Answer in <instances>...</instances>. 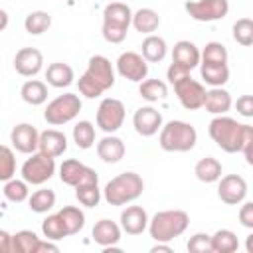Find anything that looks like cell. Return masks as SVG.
Segmentation results:
<instances>
[{
    "label": "cell",
    "mask_w": 253,
    "mask_h": 253,
    "mask_svg": "<svg viewBox=\"0 0 253 253\" xmlns=\"http://www.w3.org/2000/svg\"><path fill=\"white\" fill-rule=\"evenodd\" d=\"M208 132L211 136V140L223 150V152H241L243 146L253 140V126L251 125H241L231 117L225 115H217L215 119H211Z\"/></svg>",
    "instance_id": "obj_1"
},
{
    "label": "cell",
    "mask_w": 253,
    "mask_h": 253,
    "mask_svg": "<svg viewBox=\"0 0 253 253\" xmlns=\"http://www.w3.org/2000/svg\"><path fill=\"white\" fill-rule=\"evenodd\" d=\"M77 85H79V93L83 97H87V99L101 97L107 89H111L115 85V69H113L111 61L105 55H93L87 63L85 73L79 77Z\"/></svg>",
    "instance_id": "obj_2"
},
{
    "label": "cell",
    "mask_w": 253,
    "mask_h": 253,
    "mask_svg": "<svg viewBox=\"0 0 253 253\" xmlns=\"http://www.w3.org/2000/svg\"><path fill=\"white\" fill-rule=\"evenodd\" d=\"M144 192V182L136 172H123L111 178L103 188V198L109 206H125L140 198Z\"/></svg>",
    "instance_id": "obj_3"
},
{
    "label": "cell",
    "mask_w": 253,
    "mask_h": 253,
    "mask_svg": "<svg viewBox=\"0 0 253 253\" xmlns=\"http://www.w3.org/2000/svg\"><path fill=\"white\" fill-rule=\"evenodd\" d=\"M190 225V215L184 210H164L154 213L148 223V233L154 241L168 243L180 237Z\"/></svg>",
    "instance_id": "obj_4"
},
{
    "label": "cell",
    "mask_w": 253,
    "mask_h": 253,
    "mask_svg": "<svg viewBox=\"0 0 253 253\" xmlns=\"http://www.w3.org/2000/svg\"><path fill=\"white\" fill-rule=\"evenodd\" d=\"M132 16H134V12L125 2L115 0V2L107 4L103 10V28H101L105 42L121 43L126 38L128 26L132 24Z\"/></svg>",
    "instance_id": "obj_5"
},
{
    "label": "cell",
    "mask_w": 253,
    "mask_h": 253,
    "mask_svg": "<svg viewBox=\"0 0 253 253\" xmlns=\"http://www.w3.org/2000/svg\"><path fill=\"white\" fill-rule=\"evenodd\" d=\"M160 148L166 152H188L198 142V132L194 125L186 121H168L160 128L158 136Z\"/></svg>",
    "instance_id": "obj_6"
},
{
    "label": "cell",
    "mask_w": 253,
    "mask_h": 253,
    "mask_svg": "<svg viewBox=\"0 0 253 253\" xmlns=\"http://www.w3.org/2000/svg\"><path fill=\"white\" fill-rule=\"evenodd\" d=\"M81 107H83V103H81L79 95H75V93H63V95H57L53 101L47 103V107L43 111V119L51 126L67 125V123H71L79 115Z\"/></svg>",
    "instance_id": "obj_7"
},
{
    "label": "cell",
    "mask_w": 253,
    "mask_h": 253,
    "mask_svg": "<svg viewBox=\"0 0 253 253\" xmlns=\"http://www.w3.org/2000/svg\"><path fill=\"white\" fill-rule=\"evenodd\" d=\"M22 178L32 186L45 184L55 174V158L43 152H34L24 164H22Z\"/></svg>",
    "instance_id": "obj_8"
},
{
    "label": "cell",
    "mask_w": 253,
    "mask_h": 253,
    "mask_svg": "<svg viewBox=\"0 0 253 253\" xmlns=\"http://www.w3.org/2000/svg\"><path fill=\"white\" fill-rule=\"evenodd\" d=\"M125 115H126V111H125L123 101H119L115 97H107L97 107V126L103 132L113 134L123 126Z\"/></svg>",
    "instance_id": "obj_9"
},
{
    "label": "cell",
    "mask_w": 253,
    "mask_h": 253,
    "mask_svg": "<svg viewBox=\"0 0 253 253\" xmlns=\"http://www.w3.org/2000/svg\"><path fill=\"white\" fill-rule=\"evenodd\" d=\"M186 12L196 22H217L229 12L227 0H190L184 4Z\"/></svg>",
    "instance_id": "obj_10"
},
{
    "label": "cell",
    "mask_w": 253,
    "mask_h": 253,
    "mask_svg": "<svg viewBox=\"0 0 253 253\" xmlns=\"http://www.w3.org/2000/svg\"><path fill=\"white\" fill-rule=\"evenodd\" d=\"M59 180L73 188L83 186V184H99L97 172L91 166H87L75 158L63 160V164L59 166Z\"/></svg>",
    "instance_id": "obj_11"
},
{
    "label": "cell",
    "mask_w": 253,
    "mask_h": 253,
    "mask_svg": "<svg viewBox=\"0 0 253 253\" xmlns=\"http://www.w3.org/2000/svg\"><path fill=\"white\" fill-rule=\"evenodd\" d=\"M174 93H176V97H178V101H180V105L184 109L196 111V109L204 107L208 91L200 81H196V79H192L188 75V77L180 79L178 83H174Z\"/></svg>",
    "instance_id": "obj_12"
},
{
    "label": "cell",
    "mask_w": 253,
    "mask_h": 253,
    "mask_svg": "<svg viewBox=\"0 0 253 253\" xmlns=\"http://www.w3.org/2000/svg\"><path fill=\"white\" fill-rule=\"evenodd\" d=\"M117 71L121 77L128 79L132 83H142L148 75V61L142 57V53L125 51L117 59Z\"/></svg>",
    "instance_id": "obj_13"
},
{
    "label": "cell",
    "mask_w": 253,
    "mask_h": 253,
    "mask_svg": "<svg viewBox=\"0 0 253 253\" xmlns=\"http://www.w3.org/2000/svg\"><path fill=\"white\" fill-rule=\"evenodd\" d=\"M247 196V182L239 174H227L219 178L217 198L227 206H239Z\"/></svg>",
    "instance_id": "obj_14"
},
{
    "label": "cell",
    "mask_w": 253,
    "mask_h": 253,
    "mask_svg": "<svg viewBox=\"0 0 253 253\" xmlns=\"http://www.w3.org/2000/svg\"><path fill=\"white\" fill-rule=\"evenodd\" d=\"M12 146L22 154H34L40 148V132L30 123H20L10 132Z\"/></svg>",
    "instance_id": "obj_15"
},
{
    "label": "cell",
    "mask_w": 253,
    "mask_h": 253,
    "mask_svg": "<svg viewBox=\"0 0 253 253\" xmlns=\"http://www.w3.org/2000/svg\"><path fill=\"white\" fill-rule=\"evenodd\" d=\"M132 126L140 136H152L162 128V115L150 105L140 107L132 115Z\"/></svg>",
    "instance_id": "obj_16"
},
{
    "label": "cell",
    "mask_w": 253,
    "mask_h": 253,
    "mask_svg": "<svg viewBox=\"0 0 253 253\" xmlns=\"http://www.w3.org/2000/svg\"><path fill=\"white\" fill-rule=\"evenodd\" d=\"M43 67V55L36 47H22L14 55V69L22 77H34Z\"/></svg>",
    "instance_id": "obj_17"
},
{
    "label": "cell",
    "mask_w": 253,
    "mask_h": 253,
    "mask_svg": "<svg viewBox=\"0 0 253 253\" xmlns=\"http://www.w3.org/2000/svg\"><path fill=\"white\" fill-rule=\"evenodd\" d=\"M148 213L142 206H126L121 211V227L126 235H140L144 229H148Z\"/></svg>",
    "instance_id": "obj_18"
},
{
    "label": "cell",
    "mask_w": 253,
    "mask_h": 253,
    "mask_svg": "<svg viewBox=\"0 0 253 253\" xmlns=\"http://www.w3.org/2000/svg\"><path fill=\"white\" fill-rule=\"evenodd\" d=\"M172 61L180 63V65H184V67H188L192 71L194 67H198L202 63V51L198 49V45L194 42L180 40L172 47Z\"/></svg>",
    "instance_id": "obj_19"
},
{
    "label": "cell",
    "mask_w": 253,
    "mask_h": 253,
    "mask_svg": "<svg viewBox=\"0 0 253 253\" xmlns=\"http://www.w3.org/2000/svg\"><path fill=\"white\" fill-rule=\"evenodd\" d=\"M121 231L123 227L111 219H99L95 225H93V241L99 243L101 247H115L119 241H121Z\"/></svg>",
    "instance_id": "obj_20"
},
{
    "label": "cell",
    "mask_w": 253,
    "mask_h": 253,
    "mask_svg": "<svg viewBox=\"0 0 253 253\" xmlns=\"http://www.w3.org/2000/svg\"><path fill=\"white\" fill-rule=\"evenodd\" d=\"M38 150L57 158L67 150V136L57 128H47V130L40 132V148Z\"/></svg>",
    "instance_id": "obj_21"
},
{
    "label": "cell",
    "mask_w": 253,
    "mask_h": 253,
    "mask_svg": "<svg viewBox=\"0 0 253 253\" xmlns=\"http://www.w3.org/2000/svg\"><path fill=\"white\" fill-rule=\"evenodd\" d=\"M125 152H126L125 142L115 134H107L97 142V154L107 164H115V162L123 160Z\"/></svg>",
    "instance_id": "obj_22"
},
{
    "label": "cell",
    "mask_w": 253,
    "mask_h": 253,
    "mask_svg": "<svg viewBox=\"0 0 253 253\" xmlns=\"http://www.w3.org/2000/svg\"><path fill=\"white\" fill-rule=\"evenodd\" d=\"M75 75H73V69L71 65L63 63V61H55V63H49L47 69H45V81L47 85L55 87V89H63V87H69L73 83Z\"/></svg>",
    "instance_id": "obj_23"
},
{
    "label": "cell",
    "mask_w": 253,
    "mask_h": 253,
    "mask_svg": "<svg viewBox=\"0 0 253 253\" xmlns=\"http://www.w3.org/2000/svg\"><path fill=\"white\" fill-rule=\"evenodd\" d=\"M233 105V99L231 95L221 89V87H211L208 93H206V111L211 113V115H225Z\"/></svg>",
    "instance_id": "obj_24"
},
{
    "label": "cell",
    "mask_w": 253,
    "mask_h": 253,
    "mask_svg": "<svg viewBox=\"0 0 253 253\" xmlns=\"http://www.w3.org/2000/svg\"><path fill=\"white\" fill-rule=\"evenodd\" d=\"M200 75L210 87H223L229 81L227 63H200Z\"/></svg>",
    "instance_id": "obj_25"
},
{
    "label": "cell",
    "mask_w": 253,
    "mask_h": 253,
    "mask_svg": "<svg viewBox=\"0 0 253 253\" xmlns=\"http://www.w3.org/2000/svg\"><path fill=\"white\" fill-rule=\"evenodd\" d=\"M194 174L200 182H206V184H213V182H219L221 178V162L213 156H206V158H200L194 166Z\"/></svg>",
    "instance_id": "obj_26"
},
{
    "label": "cell",
    "mask_w": 253,
    "mask_h": 253,
    "mask_svg": "<svg viewBox=\"0 0 253 253\" xmlns=\"http://www.w3.org/2000/svg\"><path fill=\"white\" fill-rule=\"evenodd\" d=\"M142 57L148 61V63H158V61H162L164 57H166V51H168V45H166V42H164V38H160V36H154V34H150V36H146L144 40H142Z\"/></svg>",
    "instance_id": "obj_27"
},
{
    "label": "cell",
    "mask_w": 253,
    "mask_h": 253,
    "mask_svg": "<svg viewBox=\"0 0 253 253\" xmlns=\"http://www.w3.org/2000/svg\"><path fill=\"white\" fill-rule=\"evenodd\" d=\"M20 95L22 99L32 105V107H38V105H43L47 101V85L40 79H28L22 89H20Z\"/></svg>",
    "instance_id": "obj_28"
},
{
    "label": "cell",
    "mask_w": 253,
    "mask_h": 253,
    "mask_svg": "<svg viewBox=\"0 0 253 253\" xmlns=\"http://www.w3.org/2000/svg\"><path fill=\"white\" fill-rule=\"evenodd\" d=\"M42 253L43 241L32 229H20L14 233V253Z\"/></svg>",
    "instance_id": "obj_29"
},
{
    "label": "cell",
    "mask_w": 253,
    "mask_h": 253,
    "mask_svg": "<svg viewBox=\"0 0 253 253\" xmlns=\"http://www.w3.org/2000/svg\"><path fill=\"white\" fill-rule=\"evenodd\" d=\"M132 26H134L136 32L150 36L152 32L158 30V26H160V16H158V12L152 10V8H140V10H136L134 16H132Z\"/></svg>",
    "instance_id": "obj_30"
},
{
    "label": "cell",
    "mask_w": 253,
    "mask_h": 253,
    "mask_svg": "<svg viewBox=\"0 0 253 253\" xmlns=\"http://www.w3.org/2000/svg\"><path fill=\"white\" fill-rule=\"evenodd\" d=\"M49 26H51V14L45 10H34L24 20V28L32 36H40V34L47 32Z\"/></svg>",
    "instance_id": "obj_31"
},
{
    "label": "cell",
    "mask_w": 253,
    "mask_h": 253,
    "mask_svg": "<svg viewBox=\"0 0 253 253\" xmlns=\"http://www.w3.org/2000/svg\"><path fill=\"white\" fill-rule=\"evenodd\" d=\"M138 95L148 103H156L168 95V87L162 79H144L138 85Z\"/></svg>",
    "instance_id": "obj_32"
},
{
    "label": "cell",
    "mask_w": 253,
    "mask_h": 253,
    "mask_svg": "<svg viewBox=\"0 0 253 253\" xmlns=\"http://www.w3.org/2000/svg\"><path fill=\"white\" fill-rule=\"evenodd\" d=\"M28 206L32 211L36 213H47L53 206H55V192L49 188H42L36 190L30 198H28Z\"/></svg>",
    "instance_id": "obj_33"
},
{
    "label": "cell",
    "mask_w": 253,
    "mask_h": 253,
    "mask_svg": "<svg viewBox=\"0 0 253 253\" xmlns=\"http://www.w3.org/2000/svg\"><path fill=\"white\" fill-rule=\"evenodd\" d=\"M57 213L61 215L69 235H75V233H79L85 227V213L77 206H63Z\"/></svg>",
    "instance_id": "obj_34"
},
{
    "label": "cell",
    "mask_w": 253,
    "mask_h": 253,
    "mask_svg": "<svg viewBox=\"0 0 253 253\" xmlns=\"http://www.w3.org/2000/svg\"><path fill=\"white\" fill-rule=\"evenodd\" d=\"M237 247H239V241L231 229H217L211 235L213 253H233V251H237Z\"/></svg>",
    "instance_id": "obj_35"
},
{
    "label": "cell",
    "mask_w": 253,
    "mask_h": 253,
    "mask_svg": "<svg viewBox=\"0 0 253 253\" xmlns=\"http://www.w3.org/2000/svg\"><path fill=\"white\" fill-rule=\"evenodd\" d=\"M42 233L49 241H59V239H63V237L69 235L67 233V227H65V223H63V219H61L59 213H51V215H47L42 221Z\"/></svg>",
    "instance_id": "obj_36"
},
{
    "label": "cell",
    "mask_w": 253,
    "mask_h": 253,
    "mask_svg": "<svg viewBox=\"0 0 253 253\" xmlns=\"http://www.w3.org/2000/svg\"><path fill=\"white\" fill-rule=\"evenodd\" d=\"M73 142L77 144V148L87 150L95 144V126L89 121H79L73 126Z\"/></svg>",
    "instance_id": "obj_37"
},
{
    "label": "cell",
    "mask_w": 253,
    "mask_h": 253,
    "mask_svg": "<svg viewBox=\"0 0 253 253\" xmlns=\"http://www.w3.org/2000/svg\"><path fill=\"white\" fill-rule=\"evenodd\" d=\"M28 186H30V184H28L24 178H22V180L12 178V180L4 182L2 194H4V198H6L8 202L20 204V202H24V200H28V198H30V190H28Z\"/></svg>",
    "instance_id": "obj_38"
},
{
    "label": "cell",
    "mask_w": 253,
    "mask_h": 253,
    "mask_svg": "<svg viewBox=\"0 0 253 253\" xmlns=\"http://www.w3.org/2000/svg\"><path fill=\"white\" fill-rule=\"evenodd\" d=\"M75 198L79 200L81 206L85 208H95L101 202V190L99 184H83L75 188Z\"/></svg>",
    "instance_id": "obj_39"
},
{
    "label": "cell",
    "mask_w": 253,
    "mask_h": 253,
    "mask_svg": "<svg viewBox=\"0 0 253 253\" xmlns=\"http://www.w3.org/2000/svg\"><path fill=\"white\" fill-rule=\"evenodd\" d=\"M204 63H227V49L221 42H208L202 49Z\"/></svg>",
    "instance_id": "obj_40"
},
{
    "label": "cell",
    "mask_w": 253,
    "mask_h": 253,
    "mask_svg": "<svg viewBox=\"0 0 253 253\" xmlns=\"http://www.w3.org/2000/svg\"><path fill=\"white\" fill-rule=\"evenodd\" d=\"M233 40L239 45H253V20L251 18H239L233 24Z\"/></svg>",
    "instance_id": "obj_41"
},
{
    "label": "cell",
    "mask_w": 253,
    "mask_h": 253,
    "mask_svg": "<svg viewBox=\"0 0 253 253\" xmlns=\"http://www.w3.org/2000/svg\"><path fill=\"white\" fill-rule=\"evenodd\" d=\"M14 174H16V156L14 150L4 144L0 148V180L8 182L14 178Z\"/></svg>",
    "instance_id": "obj_42"
},
{
    "label": "cell",
    "mask_w": 253,
    "mask_h": 253,
    "mask_svg": "<svg viewBox=\"0 0 253 253\" xmlns=\"http://www.w3.org/2000/svg\"><path fill=\"white\" fill-rule=\"evenodd\" d=\"M188 251L190 253H211V235L208 233H194L188 239Z\"/></svg>",
    "instance_id": "obj_43"
},
{
    "label": "cell",
    "mask_w": 253,
    "mask_h": 253,
    "mask_svg": "<svg viewBox=\"0 0 253 253\" xmlns=\"http://www.w3.org/2000/svg\"><path fill=\"white\" fill-rule=\"evenodd\" d=\"M235 109L241 117L245 119H251L253 117V95H241L237 101H235Z\"/></svg>",
    "instance_id": "obj_44"
},
{
    "label": "cell",
    "mask_w": 253,
    "mask_h": 253,
    "mask_svg": "<svg viewBox=\"0 0 253 253\" xmlns=\"http://www.w3.org/2000/svg\"><path fill=\"white\" fill-rule=\"evenodd\" d=\"M190 75V69L188 67H184V65H180V63H170V67H168V71H166V77H168V81L174 85V83H178L180 79H184V77H188Z\"/></svg>",
    "instance_id": "obj_45"
},
{
    "label": "cell",
    "mask_w": 253,
    "mask_h": 253,
    "mask_svg": "<svg viewBox=\"0 0 253 253\" xmlns=\"http://www.w3.org/2000/svg\"><path fill=\"white\" fill-rule=\"evenodd\" d=\"M239 223L247 229H253V202H245L239 208Z\"/></svg>",
    "instance_id": "obj_46"
},
{
    "label": "cell",
    "mask_w": 253,
    "mask_h": 253,
    "mask_svg": "<svg viewBox=\"0 0 253 253\" xmlns=\"http://www.w3.org/2000/svg\"><path fill=\"white\" fill-rule=\"evenodd\" d=\"M0 245L4 251H14V235H10L8 231H0Z\"/></svg>",
    "instance_id": "obj_47"
},
{
    "label": "cell",
    "mask_w": 253,
    "mask_h": 253,
    "mask_svg": "<svg viewBox=\"0 0 253 253\" xmlns=\"http://www.w3.org/2000/svg\"><path fill=\"white\" fill-rule=\"evenodd\" d=\"M243 156H245V162L249 164V166H253V140H249L245 146H243Z\"/></svg>",
    "instance_id": "obj_48"
},
{
    "label": "cell",
    "mask_w": 253,
    "mask_h": 253,
    "mask_svg": "<svg viewBox=\"0 0 253 253\" xmlns=\"http://www.w3.org/2000/svg\"><path fill=\"white\" fill-rule=\"evenodd\" d=\"M150 251H152V253H158V251H172V247H170V245H164L162 241H156V245H154Z\"/></svg>",
    "instance_id": "obj_49"
},
{
    "label": "cell",
    "mask_w": 253,
    "mask_h": 253,
    "mask_svg": "<svg viewBox=\"0 0 253 253\" xmlns=\"http://www.w3.org/2000/svg\"><path fill=\"white\" fill-rule=\"evenodd\" d=\"M245 249H247V253H253V233L247 235V239H245Z\"/></svg>",
    "instance_id": "obj_50"
},
{
    "label": "cell",
    "mask_w": 253,
    "mask_h": 253,
    "mask_svg": "<svg viewBox=\"0 0 253 253\" xmlns=\"http://www.w3.org/2000/svg\"><path fill=\"white\" fill-rule=\"evenodd\" d=\"M0 16H2V30H6V24H8V14H6V10H0Z\"/></svg>",
    "instance_id": "obj_51"
}]
</instances>
